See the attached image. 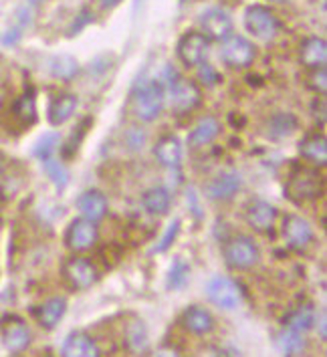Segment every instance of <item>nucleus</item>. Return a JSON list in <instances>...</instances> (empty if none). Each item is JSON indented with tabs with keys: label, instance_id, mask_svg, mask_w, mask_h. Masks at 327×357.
Masks as SVG:
<instances>
[{
	"label": "nucleus",
	"instance_id": "obj_1",
	"mask_svg": "<svg viewBox=\"0 0 327 357\" xmlns=\"http://www.w3.org/2000/svg\"><path fill=\"white\" fill-rule=\"evenodd\" d=\"M162 85L166 89V97H168V103H170V109L174 113H190L194 112L200 103H202V93L198 89V85L182 77L178 73V69L172 67L170 63L164 67L162 71Z\"/></svg>",
	"mask_w": 327,
	"mask_h": 357
},
{
	"label": "nucleus",
	"instance_id": "obj_2",
	"mask_svg": "<svg viewBox=\"0 0 327 357\" xmlns=\"http://www.w3.org/2000/svg\"><path fill=\"white\" fill-rule=\"evenodd\" d=\"M164 105H166V89L162 81L142 77L132 91V112L135 117L139 121L152 123L162 115Z\"/></svg>",
	"mask_w": 327,
	"mask_h": 357
},
{
	"label": "nucleus",
	"instance_id": "obj_3",
	"mask_svg": "<svg viewBox=\"0 0 327 357\" xmlns=\"http://www.w3.org/2000/svg\"><path fill=\"white\" fill-rule=\"evenodd\" d=\"M324 176L317 168H301L291 174L285 184V196L295 204L317 200L324 194Z\"/></svg>",
	"mask_w": 327,
	"mask_h": 357
},
{
	"label": "nucleus",
	"instance_id": "obj_4",
	"mask_svg": "<svg viewBox=\"0 0 327 357\" xmlns=\"http://www.w3.org/2000/svg\"><path fill=\"white\" fill-rule=\"evenodd\" d=\"M245 26L250 35L263 43H269L281 33L283 24L279 17L265 4H250L245 10Z\"/></svg>",
	"mask_w": 327,
	"mask_h": 357
},
{
	"label": "nucleus",
	"instance_id": "obj_5",
	"mask_svg": "<svg viewBox=\"0 0 327 357\" xmlns=\"http://www.w3.org/2000/svg\"><path fill=\"white\" fill-rule=\"evenodd\" d=\"M222 257H225V263L234 271H249L261 261V250L250 236L238 234L227 241V245L222 248Z\"/></svg>",
	"mask_w": 327,
	"mask_h": 357
},
{
	"label": "nucleus",
	"instance_id": "obj_6",
	"mask_svg": "<svg viewBox=\"0 0 327 357\" xmlns=\"http://www.w3.org/2000/svg\"><path fill=\"white\" fill-rule=\"evenodd\" d=\"M206 297L218 309H222V311H236L243 305V301H245L241 284L229 279V277H225V275L212 277L211 281H208V284H206Z\"/></svg>",
	"mask_w": 327,
	"mask_h": 357
},
{
	"label": "nucleus",
	"instance_id": "obj_7",
	"mask_svg": "<svg viewBox=\"0 0 327 357\" xmlns=\"http://www.w3.org/2000/svg\"><path fill=\"white\" fill-rule=\"evenodd\" d=\"M220 59L231 69H247L257 59V49H254V45L250 43L249 38L232 33L231 37L222 40Z\"/></svg>",
	"mask_w": 327,
	"mask_h": 357
},
{
	"label": "nucleus",
	"instance_id": "obj_8",
	"mask_svg": "<svg viewBox=\"0 0 327 357\" xmlns=\"http://www.w3.org/2000/svg\"><path fill=\"white\" fill-rule=\"evenodd\" d=\"M97 241H99L97 222L87 220L83 216L71 220V225L65 230V245L73 252H85V250L93 248Z\"/></svg>",
	"mask_w": 327,
	"mask_h": 357
},
{
	"label": "nucleus",
	"instance_id": "obj_9",
	"mask_svg": "<svg viewBox=\"0 0 327 357\" xmlns=\"http://www.w3.org/2000/svg\"><path fill=\"white\" fill-rule=\"evenodd\" d=\"M208 47H211V40L200 31H190V33H184L180 37L176 51H178V59L186 67H198L202 61H206Z\"/></svg>",
	"mask_w": 327,
	"mask_h": 357
},
{
	"label": "nucleus",
	"instance_id": "obj_10",
	"mask_svg": "<svg viewBox=\"0 0 327 357\" xmlns=\"http://www.w3.org/2000/svg\"><path fill=\"white\" fill-rule=\"evenodd\" d=\"M200 31L208 40H225L234 33V22L227 10L212 6L200 17Z\"/></svg>",
	"mask_w": 327,
	"mask_h": 357
},
{
	"label": "nucleus",
	"instance_id": "obj_11",
	"mask_svg": "<svg viewBox=\"0 0 327 357\" xmlns=\"http://www.w3.org/2000/svg\"><path fill=\"white\" fill-rule=\"evenodd\" d=\"M285 245L291 250H305L311 243H313V228L309 225L305 218L297 216V214H287L283 218V226H281Z\"/></svg>",
	"mask_w": 327,
	"mask_h": 357
},
{
	"label": "nucleus",
	"instance_id": "obj_12",
	"mask_svg": "<svg viewBox=\"0 0 327 357\" xmlns=\"http://www.w3.org/2000/svg\"><path fill=\"white\" fill-rule=\"evenodd\" d=\"M243 188V176L236 169L220 172L206 184V196L214 202H227L232 200Z\"/></svg>",
	"mask_w": 327,
	"mask_h": 357
},
{
	"label": "nucleus",
	"instance_id": "obj_13",
	"mask_svg": "<svg viewBox=\"0 0 327 357\" xmlns=\"http://www.w3.org/2000/svg\"><path fill=\"white\" fill-rule=\"evenodd\" d=\"M65 279L71 282L77 291H87L91 289L97 281H99V271L91 261L81 259V257H73L65 263Z\"/></svg>",
	"mask_w": 327,
	"mask_h": 357
},
{
	"label": "nucleus",
	"instance_id": "obj_14",
	"mask_svg": "<svg viewBox=\"0 0 327 357\" xmlns=\"http://www.w3.org/2000/svg\"><path fill=\"white\" fill-rule=\"evenodd\" d=\"M31 341H33L31 329H29V325L22 319L10 317V321H4L2 323V345L13 356H19L22 351H26V347L31 345Z\"/></svg>",
	"mask_w": 327,
	"mask_h": 357
},
{
	"label": "nucleus",
	"instance_id": "obj_15",
	"mask_svg": "<svg viewBox=\"0 0 327 357\" xmlns=\"http://www.w3.org/2000/svg\"><path fill=\"white\" fill-rule=\"evenodd\" d=\"M75 208L79 210V214L87 220H93V222H99L105 218L107 214V208H109V202H107V196L101 192V190H85L81 192L75 200Z\"/></svg>",
	"mask_w": 327,
	"mask_h": 357
},
{
	"label": "nucleus",
	"instance_id": "obj_16",
	"mask_svg": "<svg viewBox=\"0 0 327 357\" xmlns=\"http://www.w3.org/2000/svg\"><path fill=\"white\" fill-rule=\"evenodd\" d=\"M182 155H184V148L178 135H162L154 146V158L158 164H162L164 168L178 169L182 166Z\"/></svg>",
	"mask_w": 327,
	"mask_h": 357
},
{
	"label": "nucleus",
	"instance_id": "obj_17",
	"mask_svg": "<svg viewBox=\"0 0 327 357\" xmlns=\"http://www.w3.org/2000/svg\"><path fill=\"white\" fill-rule=\"evenodd\" d=\"M247 222L257 232H271L277 222V208L263 198H254L247 208Z\"/></svg>",
	"mask_w": 327,
	"mask_h": 357
},
{
	"label": "nucleus",
	"instance_id": "obj_18",
	"mask_svg": "<svg viewBox=\"0 0 327 357\" xmlns=\"http://www.w3.org/2000/svg\"><path fill=\"white\" fill-rule=\"evenodd\" d=\"M79 97L75 93H57L51 103H49V112H47V119L53 128H59L63 123H67L73 113L77 109Z\"/></svg>",
	"mask_w": 327,
	"mask_h": 357
},
{
	"label": "nucleus",
	"instance_id": "obj_19",
	"mask_svg": "<svg viewBox=\"0 0 327 357\" xmlns=\"http://www.w3.org/2000/svg\"><path fill=\"white\" fill-rule=\"evenodd\" d=\"M299 153L311 166L324 168L327 164V139L324 133H307L299 142Z\"/></svg>",
	"mask_w": 327,
	"mask_h": 357
},
{
	"label": "nucleus",
	"instance_id": "obj_20",
	"mask_svg": "<svg viewBox=\"0 0 327 357\" xmlns=\"http://www.w3.org/2000/svg\"><path fill=\"white\" fill-rule=\"evenodd\" d=\"M180 321H182L184 329L192 335H208L214 329V317L211 315V311L200 305H190L182 313Z\"/></svg>",
	"mask_w": 327,
	"mask_h": 357
},
{
	"label": "nucleus",
	"instance_id": "obj_21",
	"mask_svg": "<svg viewBox=\"0 0 327 357\" xmlns=\"http://www.w3.org/2000/svg\"><path fill=\"white\" fill-rule=\"evenodd\" d=\"M61 356L65 357H99L101 351L97 347V343L89 335L81 333V331H73L69 333L63 345H61Z\"/></svg>",
	"mask_w": 327,
	"mask_h": 357
},
{
	"label": "nucleus",
	"instance_id": "obj_22",
	"mask_svg": "<svg viewBox=\"0 0 327 357\" xmlns=\"http://www.w3.org/2000/svg\"><path fill=\"white\" fill-rule=\"evenodd\" d=\"M220 135V121L216 117H202L194 130L188 135V148L190 150H200V148H206L211 146L212 142Z\"/></svg>",
	"mask_w": 327,
	"mask_h": 357
},
{
	"label": "nucleus",
	"instance_id": "obj_23",
	"mask_svg": "<svg viewBox=\"0 0 327 357\" xmlns=\"http://www.w3.org/2000/svg\"><path fill=\"white\" fill-rule=\"evenodd\" d=\"M299 59L309 69H321L327 63V43L321 37H309L301 43Z\"/></svg>",
	"mask_w": 327,
	"mask_h": 357
},
{
	"label": "nucleus",
	"instance_id": "obj_24",
	"mask_svg": "<svg viewBox=\"0 0 327 357\" xmlns=\"http://www.w3.org/2000/svg\"><path fill=\"white\" fill-rule=\"evenodd\" d=\"M142 206L150 216H166L172 206V194L164 186L146 190L142 196Z\"/></svg>",
	"mask_w": 327,
	"mask_h": 357
},
{
	"label": "nucleus",
	"instance_id": "obj_25",
	"mask_svg": "<svg viewBox=\"0 0 327 357\" xmlns=\"http://www.w3.org/2000/svg\"><path fill=\"white\" fill-rule=\"evenodd\" d=\"M65 313H67V299L65 297H51V299H47L39 307L37 321H39V325L43 329L51 331V329H55L61 323V319L65 317Z\"/></svg>",
	"mask_w": 327,
	"mask_h": 357
},
{
	"label": "nucleus",
	"instance_id": "obj_26",
	"mask_svg": "<svg viewBox=\"0 0 327 357\" xmlns=\"http://www.w3.org/2000/svg\"><path fill=\"white\" fill-rule=\"evenodd\" d=\"M299 130V119L291 112L273 113L267 121V135L271 139H287Z\"/></svg>",
	"mask_w": 327,
	"mask_h": 357
},
{
	"label": "nucleus",
	"instance_id": "obj_27",
	"mask_svg": "<svg viewBox=\"0 0 327 357\" xmlns=\"http://www.w3.org/2000/svg\"><path fill=\"white\" fill-rule=\"evenodd\" d=\"M79 61L71 55H55L49 59V71L55 79L73 81L79 75Z\"/></svg>",
	"mask_w": 327,
	"mask_h": 357
},
{
	"label": "nucleus",
	"instance_id": "obj_28",
	"mask_svg": "<svg viewBox=\"0 0 327 357\" xmlns=\"http://www.w3.org/2000/svg\"><path fill=\"white\" fill-rule=\"evenodd\" d=\"M10 112L17 117V121H19L20 126L31 128L37 121V101H35V95L31 93V91L20 95L19 99L13 103V109Z\"/></svg>",
	"mask_w": 327,
	"mask_h": 357
},
{
	"label": "nucleus",
	"instance_id": "obj_29",
	"mask_svg": "<svg viewBox=\"0 0 327 357\" xmlns=\"http://www.w3.org/2000/svg\"><path fill=\"white\" fill-rule=\"evenodd\" d=\"M303 335L305 333H299V331H293V329L285 327L277 337V347L285 356H301L307 349V339Z\"/></svg>",
	"mask_w": 327,
	"mask_h": 357
},
{
	"label": "nucleus",
	"instance_id": "obj_30",
	"mask_svg": "<svg viewBox=\"0 0 327 357\" xmlns=\"http://www.w3.org/2000/svg\"><path fill=\"white\" fill-rule=\"evenodd\" d=\"M315 309L311 305H301L297 307L293 313H289L287 319H285V327L293 329V331H299V333H307L309 329L315 325Z\"/></svg>",
	"mask_w": 327,
	"mask_h": 357
},
{
	"label": "nucleus",
	"instance_id": "obj_31",
	"mask_svg": "<svg viewBox=\"0 0 327 357\" xmlns=\"http://www.w3.org/2000/svg\"><path fill=\"white\" fill-rule=\"evenodd\" d=\"M40 166H43L45 174L49 176V180L53 182V186H55L59 192L67 188V184H69V169L65 168L63 160H59L57 155H51V158L43 160Z\"/></svg>",
	"mask_w": 327,
	"mask_h": 357
},
{
	"label": "nucleus",
	"instance_id": "obj_32",
	"mask_svg": "<svg viewBox=\"0 0 327 357\" xmlns=\"http://www.w3.org/2000/svg\"><path fill=\"white\" fill-rule=\"evenodd\" d=\"M190 282V264L182 259H174L172 266L166 277V289L168 291H182Z\"/></svg>",
	"mask_w": 327,
	"mask_h": 357
},
{
	"label": "nucleus",
	"instance_id": "obj_33",
	"mask_svg": "<svg viewBox=\"0 0 327 357\" xmlns=\"http://www.w3.org/2000/svg\"><path fill=\"white\" fill-rule=\"evenodd\" d=\"M91 126H93V119H91V117H85V119L79 121V126L75 128V132L71 133L69 142H67L65 146H61V158H63V160H71V158L77 153L79 146H81V142L85 139V135H87Z\"/></svg>",
	"mask_w": 327,
	"mask_h": 357
},
{
	"label": "nucleus",
	"instance_id": "obj_34",
	"mask_svg": "<svg viewBox=\"0 0 327 357\" xmlns=\"http://www.w3.org/2000/svg\"><path fill=\"white\" fill-rule=\"evenodd\" d=\"M59 148H61V135H59V133H43L39 137V142H37L35 148H33V155H35L39 162H43V160H47V158H51V155H57Z\"/></svg>",
	"mask_w": 327,
	"mask_h": 357
},
{
	"label": "nucleus",
	"instance_id": "obj_35",
	"mask_svg": "<svg viewBox=\"0 0 327 357\" xmlns=\"http://www.w3.org/2000/svg\"><path fill=\"white\" fill-rule=\"evenodd\" d=\"M128 337V345H130V349L132 351H146L148 349V343H150V339H148V329H146V325L142 323V321H134L130 327H128V333H126Z\"/></svg>",
	"mask_w": 327,
	"mask_h": 357
},
{
	"label": "nucleus",
	"instance_id": "obj_36",
	"mask_svg": "<svg viewBox=\"0 0 327 357\" xmlns=\"http://www.w3.org/2000/svg\"><path fill=\"white\" fill-rule=\"evenodd\" d=\"M178 234H180V218H174L172 222L168 225V228L164 230V234H162V238L158 241L154 245V248L150 250L152 255H160V252H166L170 246L176 243V238H178Z\"/></svg>",
	"mask_w": 327,
	"mask_h": 357
},
{
	"label": "nucleus",
	"instance_id": "obj_37",
	"mask_svg": "<svg viewBox=\"0 0 327 357\" xmlns=\"http://www.w3.org/2000/svg\"><path fill=\"white\" fill-rule=\"evenodd\" d=\"M198 79H200V83H202L204 87H216V85L222 81L220 73L212 67L211 63H206V61H202V63L198 65Z\"/></svg>",
	"mask_w": 327,
	"mask_h": 357
},
{
	"label": "nucleus",
	"instance_id": "obj_38",
	"mask_svg": "<svg viewBox=\"0 0 327 357\" xmlns=\"http://www.w3.org/2000/svg\"><path fill=\"white\" fill-rule=\"evenodd\" d=\"M309 87H311V89H313L317 95L327 93L326 67H321V69H313V73H311V77H309Z\"/></svg>",
	"mask_w": 327,
	"mask_h": 357
},
{
	"label": "nucleus",
	"instance_id": "obj_39",
	"mask_svg": "<svg viewBox=\"0 0 327 357\" xmlns=\"http://www.w3.org/2000/svg\"><path fill=\"white\" fill-rule=\"evenodd\" d=\"M186 200H188V208H190V212L194 214V218L196 220H202L204 218V212L200 210V202H198V196H196L194 188L186 190Z\"/></svg>",
	"mask_w": 327,
	"mask_h": 357
},
{
	"label": "nucleus",
	"instance_id": "obj_40",
	"mask_svg": "<svg viewBox=\"0 0 327 357\" xmlns=\"http://www.w3.org/2000/svg\"><path fill=\"white\" fill-rule=\"evenodd\" d=\"M22 37V29L20 26H15V29H8L2 37H0V43L4 45V47H13V45H17Z\"/></svg>",
	"mask_w": 327,
	"mask_h": 357
},
{
	"label": "nucleus",
	"instance_id": "obj_41",
	"mask_svg": "<svg viewBox=\"0 0 327 357\" xmlns=\"http://www.w3.org/2000/svg\"><path fill=\"white\" fill-rule=\"evenodd\" d=\"M311 112L317 117L319 115V123H326V95H319L313 103H311Z\"/></svg>",
	"mask_w": 327,
	"mask_h": 357
},
{
	"label": "nucleus",
	"instance_id": "obj_42",
	"mask_svg": "<svg viewBox=\"0 0 327 357\" xmlns=\"http://www.w3.org/2000/svg\"><path fill=\"white\" fill-rule=\"evenodd\" d=\"M315 321H317V319H315ZM317 323H319V337H321V341H326V339H327L326 315H321V317H319V321H317Z\"/></svg>",
	"mask_w": 327,
	"mask_h": 357
},
{
	"label": "nucleus",
	"instance_id": "obj_43",
	"mask_svg": "<svg viewBox=\"0 0 327 357\" xmlns=\"http://www.w3.org/2000/svg\"><path fill=\"white\" fill-rule=\"evenodd\" d=\"M99 2H101V6H103V8H114V6H117L121 0H99Z\"/></svg>",
	"mask_w": 327,
	"mask_h": 357
},
{
	"label": "nucleus",
	"instance_id": "obj_44",
	"mask_svg": "<svg viewBox=\"0 0 327 357\" xmlns=\"http://www.w3.org/2000/svg\"><path fill=\"white\" fill-rule=\"evenodd\" d=\"M269 2H273V4H281V2H285V0H269Z\"/></svg>",
	"mask_w": 327,
	"mask_h": 357
},
{
	"label": "nucleus",
	"instance_id": "obj_45",
	"mask_svg": "<svg viewBox=\"0 0 327 357\" xmlns=\"http://www.w3.org/2000/svg\"><path fill=\"white\" fill-rule=\"evenodd\" d=\"M0 169H2V160H0Z\"/></svg>",
	"mask_w": 327,
	"mask_h": 357
}]
</instances>
